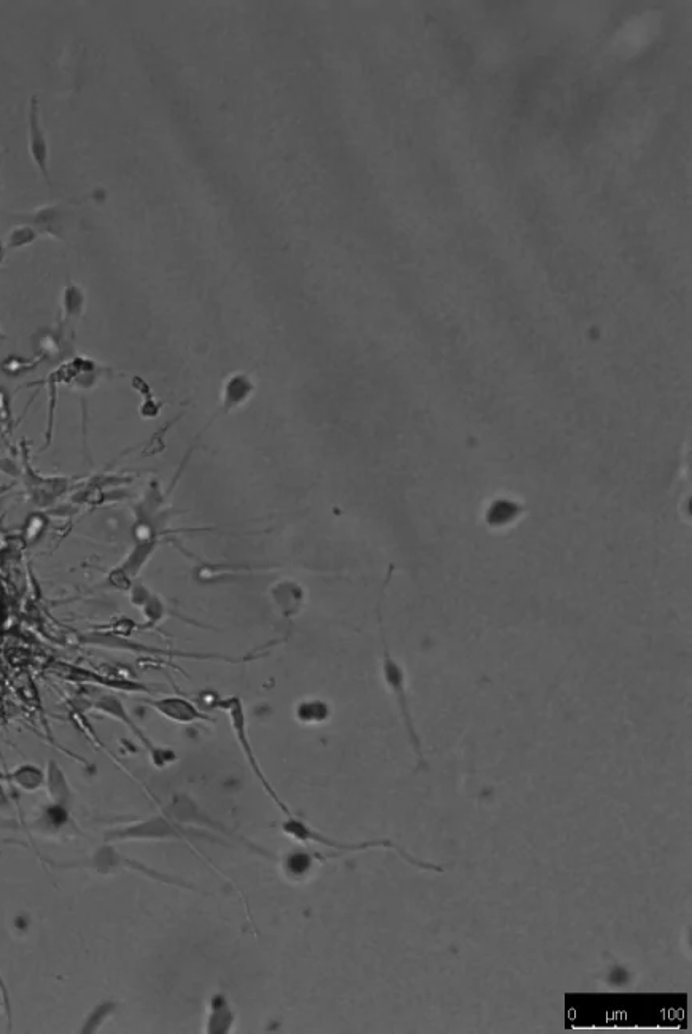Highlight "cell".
Instances as JSON below:
<instances>
[{
    "mask_svg": "<svg viewBox=\"0 0 692 1034\" xmlns=\"http://www.w3.org/2000/svg\"><path fill=\"white\" fill-rule=\"evenodd\" d=\"M379 622H381V610H379ZM382 645H384V653H382V672H384L385 683L389 686L390 691L393 692V696L397 699L398 707H400L401 716L405 721L406 731H408L409 740L413 743L414 750H416L417 758H419L420 764L425 766L424 753H422V743H420L419 735H417L416 727H414L413 716H411V710H409L408 694H406L405 688V672L401 669L392 654H390L389 646L385 643L384 629H382Z\"/></svg>",
    "mask_w": 692,
    "mask_h": 1034,
    "instance_id": "6da1fadb",
    "label": "cell"
},
{
    "mask_svg": "<svg viewBox=\"0 0 692 1034\" xmlns=\"http://www.w3.org/2000/svg\"><path fill=\"white\" fill-rule=\"evenodd\" d=\"M28 147L35 168L42 174L48 187H51L50 144H48L47 134L43 131L42 121H40V104L37 96H32L31 105H29Z\"/></svg>",
    "mask_w": 692,
    "mask_h": 1034,
    "instance_id": "7a4b0ae2",
    "label": "cell"
},
{
    "mask_svg": "<svg viewBox=\"0 0 692 1034\" xmlns=\"http://www.w3.org/2000/svg\"><path fill=\"white\" fill-rule=\"evenodd\" d=\"M233 1017H231L230 1006L223 996H215L212 1001V1014H210L207 1031L210 1033H226L230 1030Z\"/></svg>",
    "mask_w": 692,
    "mask_h": 1034,
    "instance_id": "3957f363",
    "label": "cell"
},
{
    "mask_svg": "<svg viewBox=\"0 0 692 1034\" xmlns=\"http://www.w3.org/2000/svg\"><path fill=\"white\" fill-rule=\"evenodd\" d=\"M2 622H4V610H2V602H0V630H2Z\"/></svg>",
    "mask_w": 692,
    "mask_h": 1034,
    "instance_id": "277c9868",
    "label": "cell"
},
{
    "mask_svg": "<svg viewBox=\"0 0 692 1034\" xmlns=\"http://www.w3.org/2000/svg\"><path fill=\"white\" fill-rule=\"evenodd\" d=\"M0 172H2V152H0ZM0 193H2V175H0Z\"/></svg>",
    "mask_w": 692,
    "mask_h": 1034,
    "instance_id": "5b68a950",
    "label": "cell"
}]
</instances>
